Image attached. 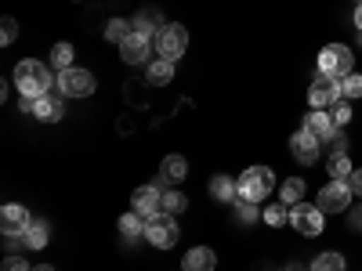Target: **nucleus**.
I'll return each mask as SVG.
<instances>
[{"mask_svg":"<svg viewBox=\"0 0 362 271\" xmlns=\"http://www.w3.org/2000/svg\"><path fill=\"white\" fill-rule=\"evenodd\" d=\"M315 73H322V76H329V80L341 83L348 73H355V54H351V47H344V44H326V47L319 51Z\"/></svg>","mask_w":362,"mask_h":271,"instance_id":"2","label":"nucleus"},{"mask_svg":"<svg viewBox=\"0 0 362 271\" xmlns=\"http://www.w3.org/2000/svg\"><path fill=\"white\" fill-rule=\"evenodd\" d=\"M145 80L153 83V87H167L174 80V62H167V58H153V62H148Z\"/></svg>","mask_w":362,"mask_h":271,"instance_id":"20","label":"nucleus"},{"mask_svg":"<svg viewBox=\"0 0 362 271\" xmlns=\"http://www.w3.org/2000/svg\"><path fill=\"white\" fill-rule=\"evenodd\" d=\"M153 47H156V58H167V62H177L189 47V29L177 25V22H167L160 33L153 37Z\"/></svg>","mask_w":362,"mask_h":271,"instance_id":"4","label":"nucleus"},{"mask_svg":"<svg viewBox=\"0 0 362 271\" xmlns=\"http://www.w3.org/2000/svg\"><path fill=\"white\" fill-rule=\"evenodd\" d=\"M286 271H300V267H286Z\"/></svg>","mask_w":362,"mask_h":271,"instance_id":"40","label":"nucleus"},{"mask_svg":"<svg viewBox=\"0 0 362 271\" xmlns=\"http://www.w3.org/2000/svg\"><path fill=\"white\" fill-rule=\"evenodd\" d=\"M322 210L319 206H312V203H297V206H290V224L300 231V235H322Z\"/></svg>","mask_w":362,"mask_h":271,"instance_id":"8","label":"nucleus"},{"mask_svg":"<svg viewBox=\"0 0 362 271\" xmlns=\"http://www.w3.org/2000/svg\"><path fill=\"white\" fill-rule=\"evenodd\" d=\"M329 109H334L329 116H334V124H337V127H344L348 119H351V105H348V98H337V102L329 105Z\"/></svg>","mask_w":362,"mask_h":271,"instance_id":"32","label":"nucleus"},{"mask_svg":"<svg viewBox=\"0 0 362 271\" xmlns=\"http://www.w3.org/2000/svg\"><path fill=\"white\" fill-rule=\"evenodd\" d=\"M235 217L243 224H254L257 217H264V210H257V203H247V199H235Z\"/></svg>","mask_w":362,"mask_h":271,"instance_id":"30","label":"nucleus"},{"mask_svg":"<svg viewBox=\"0 0 362 271\" xmlns=\"http://www.w3.org/2000/svg\"><path fill=\"white\" fill-rule=\"evenodd\" d=\"M355 25H358V33H362V4L355 8Z\"/></svg>","mask_w":362,"mask_h":271,"instance_id":"38","label":"nucleus"},{"mask_svg":"<svg viewBox=\"0 0 362 271\" xmlns=\"http://www.w3.org/2000/svg\"><path fill=\"white\" fill-rule=\"evenodd\" d=\"M300 195H305V181H300V177H286V181H283V192H279V203L297 206Z\"/></svg>","mask_w":362,"mask_h":271,"instance_id":"26","label":"nucleus"},{"mask_svg":"<svg viewBox=\"0 0 362 271\" xmlns=\"http://www.w3.org/2000/svg\"><path fill=\"white\" fill-rule=\"evenodd\" d=\"M312 271H348V260L337 253V250H326L312 260Z\"/></svg>","mask_w":362,"mask_h":271,"instance_id":"24","label":"nucleus"},{"mask_svg":"<svg viewBox=\"0 0 362 271\" xmlns=\"http://www.w3.org/2000/svg\"><path fill=\"white\" fill-rule=\"evenodd\" d=\"M341 98H362V73H348L344 80H341Z\"/></svg>","mask_w":362,"mask_h":271,"instance_id":"31","label":"nucleus"},{"mask_svg":"<svg viewBox=\"0 0 362 271\" xmlns=\"http://www.w3.org/2000/svg\"><path fill=\"white\" fill-rule=\"evenodd\" d=\"M29 224H33V214H29L22 203H8L0 210V231L4 235H25Z\"/></svg>","mask_w":362,"mask_h":271,"instance_id":"12","label":"nucleus"},{"mask_svg":"<svg viewBox=\"0 0 362 271\" xmlns=\"http://www.w3.org/2000/svg\"><path fill=\"white\" fill-rule=\"evenodd\" d=\"M210 195H214L218 203H235L239 199V185L228 174H218V177H210Z\"/></svg>","mask_w":362,"mask_h":271,"instance_id":"19","label":"nucleus"},{"mask_svg":"<svg viewBox=\"0 0 362 271\" xmlns=\"http://www.w3.org/2000/svg\"><path fill=\"white\" fill-rule=\"evenodd\" d=\"M319 152H322V141H319V138H312L308 131H297V134L290 138V156H293L297 163L312 167V163L319 159Z\"/></svg>","mask_w":362,"mask_h":271,"instance_id":"13","label":"nucleus"},{"mask_svg":"<svg viewBox=\"0 0 362 271\" xmlns=\"http://www.w3.org/2000/svg\"><path fill=\"white\" fill-rule=\"evenodd\" d=\"M33 116L44 119V124H58V119L66 116V102H62V98H54V95H44V98H37Z\"/></svg>","mask_w":362,"mask_h":271,"instance_id":"16","label":"nucleus"},{"mask_svg":"<svg viewBox=\"0 0 362 271\" xmlns=\"http://www.w3.org/2000/svg\"><path fill=\"white\" fill-rule=\"evenodd\" d=\"M239 199H247V203H261L268 199L272 192H276V174H272L268 167H247L243 174H239Z\"/></svg>","mask_w":362,"mask_h":271,"instance_id":"3","label":"nucleus"},{"mask_svg":"<svg viewBox=\"0 0 362 271\" xmlns=\"http://www.w3.org/2000/svg\"><path fill=\"white\" fill-rule=\"evenodd\" d=\"M131 25H134V33H141V37H156L167 22H163V15H160V11L145 8V11H138V15L131 18Z\"/></svg>","mask_w":362,"mask_h":271,"instance_id":"17","label":"nucleus"},{"mask_svg":"<svg viewBox=\"0 0 362 271\" xmlns=\"http://www.w3.org/2000/svg\"><path fill=\"white\" fill-rule=\"evenodd\" d=\"M300 131H308L312 138H319V141L326 145V141L334 138V134H337L341 127L334 124V116H329L326 109H312V112L305 116V127H300Z\"/></svg>","mask_w":362,"mask_h":271,"instance_id":"14","label":"nucleus"},{"mask_svg":"<svg viewBox=\"0 0 362 271\" xmlns=\"http://www.w3.org/2000/svg\"><path fill=\"white\" fill-rule=\"evenodd\" d=\"M351 199H355V192H351L348 181H329V185L319 192L315 206L322 210V214H344V210H351Z\"/></svg>","mask_w":362,"mask_h":271,"instance_id":"7","label":"nucleus"},{"mask_svg":"<svg viewBox=\"0 0 362 271\" xmlns=\"http://www.w3.org/2000/svg\"><path fill=\"white\" fill-rule=\"evenodd\" d=\"M177 221H174V214H163V210H160V214L156 217H148L145 221V239H148V243H153L156 250H170L174 243H177Z\"/></svg>","mask_w":362,"mask_h":271,"instance_id":"6","label":"nucleus"},{"mask_svg":"<svg viewBox=\"0 0 362 271\" xmlns=\"http://www.w3.org/2000/svg\"><path fill=\"white\" fill-rule=\"evenodd\" d=\"M185 174H189L185 156H177V152L163 156V163H160V177H163V181H185Z\"/></svg>","mask_w":362,"mask_h":271,"instance_id":"21","label":"nucleus"},{"mask_svg":"<svg viewBox=\"0 0 362 271\" xmlns=\"http://www.w3.org/2000/svg\"><path fill=\"white\" fill-rule=\"evenodd\" d=\"M329 181H348L355 170H351V159L348 156H329Z\"/></svg>","mask_w":362,"mask_h":271,"instance_id":"29","label":"nucleus"},{"mask_svg":"<svg viewBox=\"0 0 362 271\" xmlns=\"http://www.w3.org/2000/svg\"><path fill=\"white\" fill-rule=\"evenodd\" d=\"M153 37H141V33H131L124 44H119V58H124L127 66H148L153 62Z\"/></svg>","mask_w":362,"mask_h":271,"instance_id":"9","label":"nucleus"},{"mask_svg":"<svg viewBox=\"0 0 362 271\" xmlns=\"http://www.w3.org/2000/svg\"><path fill=\"white\" fill-rule=\"evenodd\" d=\"M131 210H134V214H141L145 221L156 217L160 210H163V188H160V185H141V188H134Z\"/></svg>","mask_w":362,"mask_h":271,"instance_id":"10","label":"nucleus"},{"mask_svg":"<svg viewBox=\"0 0 362 271\" xmlns=\"http://www.w3.org/2000/svg\"><path fill=\"white\" fill-rule=\"evenodd\" d=\"M15 40H18V22L8 15V18H4V25H0V44H4V47H11Z\"/></svg>","mask_w":362,"mask_h":271,"instance_id":"33","label":"nucleus"},{"mask_svg":"<svg viewBox=\"0 0 362 271\" xmlns=\"http://www.w3.org/2000/svg\"><path fill=\"white\" fill-rule=\"evenodd\" d=\"M25 250H44L47 243H51V221H40V217H33V224L25 228Z\"/></svg>","mask_w":362,"mask_h":271,"instance_id":"18","label":"nucleus"},{"mask_svg":"<svg viewBox=\"0 0 362 271\" xmlns=\"http://www.w3.org/2000/svg\"><path fill=\"white\" fill-rule=\"evenodd\" d=\"M15 87L22 98H44L51 95V69L37 58H22L15 66Z\"/></svg>","mask_w":362,"mask_h":271,"instance_id":"1","label":"nucleus"},{"mask_svg":"<svg viewBox=\"0 0 362 271\" xmlns=\"http://www.w3.org/2000/svg\"><path fill=\"white\" fill-rule=\"evenodd\" d=\"M51 66H54V73H66V69L76 66V62H73V44H69V40H58V44L51 47Z\"/></svg>","mask_w":362,"mask_h":271,"instance_id":"22","label":"nucleus"},{"mask_svg":"<svg viewBox=\"0 0 362 271\" xmlns=\"http://www.w3.org/2000/svg\"><path fill=\"white\" fill-rule=\"evenodd\" d=\"M58 90H62V98H90L95 95V87H98V80H95V73L90 69H80V66H73V69H66V73H58Z\"/></svg>","mask_w":362,"mask_h":271,"instance_id":"5","label":"nucleus"},{"mask_svg":"<svg viewBox=\"0 0 362 271\" xmlns=\"http://www.w3.org/2000/svg\"><path fill=\"white\" fill-rule=\"evenodd\" d=\"M218 267V253L210 246H192L181 260V271H214Z\"/></svg>","mask_w":362,"mask_h":271,"instance_id":"15","label":"nucleus"},{"mask_svg":"<svg viewBox=\"0 0 362 271\" xmlns=\"http://www.w3.org/2000/svg\"><path fill=\"white\" fill-rule=\"evenodd\" d=\"M264 224H272V228L290 224V206H286V203H272V206H264Z\"/></svg>","mask_w":362,"mask_h":271,"instance_id":"28","label":"nucleus"},{"mask_svg":"<svg viewBox=\"0 0 362 271\" xmlns=\"http://www.w3.org/2000/svg\"><path fill=\"white\" fill-rule=\"evenodd\" d=\"M33 271H54V267H51V264H40V267H33Z\"/></svg>","mask_w":362,"mask_h":271,"instance_id":"39","label":"nucleus"},{"mask_svg":"<svg viewBox=\"0 0 362 271\" xmlns=\"http://www.w3.org/2000/svg\"><path fill=\"white\" fill-rule=\"evenodd\" d=\"M337 98H341V83L329 80V76H322V73H315V80H312V87H308V105H312V109H329Z\"/></svg>","mask_w":362,"mask_h":271,"instance_id":"11","label":"nucleus"},{"mask_svg":"<svg viewBox=\"0 0 362 271\" xmlns=\"http://www.w3.org/2000/svg\"><path fill=\"white\" fill-rule=\"evenodd\" d=\"M326 148H329V156H348V138H344V134L337 131L334 138L326 141Z\"/></svg>","mask_w":362,"mask_h":271,"instance_id":"35","label":"nucleus"},{"mask_svg":"<svg viewBox=\"0 0 362 271\" xmlns=\"http://www.w3.org/2000/svg\"><path fill=\"white\" fill-rule=\"evenodd\" d=\"M351 224H355V228H362V206H358V210H351Z\"/></svg>","mask_w":362,"mask_h":271,"instance_id":"37","label":"nucleus"},{"mask_svg":"<svg viewBox=\"0 0 362 271\" xmlns=\"http://www.w3.org/2000/svg\"><path fill=\"white\" fill-rule=\"evenodd\" d=\"M116 224H119V235H124L127 243H131V239H138V235H145V217L134 214V210H131V214H124Z\"/></svg>","mask_w":362,"mask_h":271,"instance_id":"23","label":"nucleus"},{"mask_svg":"<svg viewBox=\"0 0 362 271\" xmlns=\"http://www.w3.org/2000/svg\"><path fill=\"white\" fill-rule=\"evenodd\" d=\"M0 271H33V267H29V260L22 253H8L4 264H0Z\"/></svg>","mask_w":362,"mask_h":271,"instance_id":"34","label":"nucleus"},{"mask_svg":"<svg viewBox=\"0 0 362 271\" xmlns=\"http://www.w3.org/2000/svg\"><path fill=\"white\" fill-rule=\"evenodd\" d=\"M131 33H134L131 18H109V22H105V40H112V44H124Z\"/></svg>","mask_w":362,"mask_h":271,"instance_id":"25","label":"nucleus"},{"mask_svg":"<svg viewBox=\"0 0 362 271\" xmlns=\"http://www.w3.org/2000/svg\"><path fill=\"white\" fill-rule=\"evenodd\" d=\"M189 206V195L185 192H177V188H163V214H181V210Z\"/></svg>","mask_w":362,"mask_h":271,"instance_id":"27","label":"nucleus"},{"mask_svg":"<svg viewBox=\"0 0 362 271\" xmlns=\"http://www.w3.org/2000/svg\"><path fill=\"white\" fill-rule=\"evenodd\" d=\"M348 185H351V192H355V195L362 199V167H358V170H355V174L348 177Z\"/></svg>","mask_w":362,"mask_h":271,"instance_id":"36","label":"nucleus"}]
</instances>
